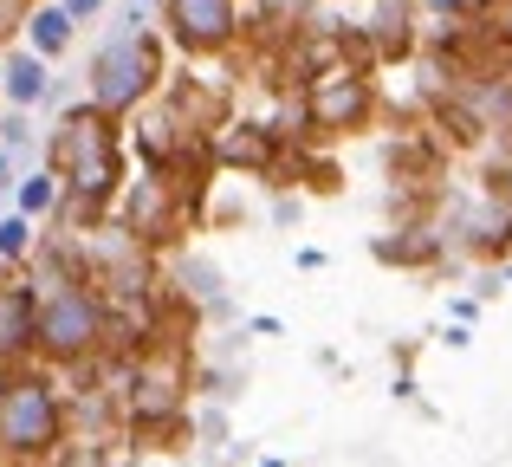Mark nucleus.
<instances>
[{
	"mask_svg": "<svg viewBox=\"0 0 512 467\" xmlns=\"http://www.w3.org/2000/svg\"><path fill=\"white\" fill-rule=\"evenodd\" d=\"M26 247V221H7V228H0V253H20Z\"/></svg>",
	"mask_w": 512,
	"mask_h": 467,
	"instance_id": "9",
	"label": "nucleus"
},
{
	"mask_svg": "<svg viewBox=\"0 0 512 467\" xmlns=\"http://www.w3.org/2000/svg\"><path fill=\"white\" fill-rule=\"evenodd\" d=\"M98 85H91V98L104 104V111H124V104H137L143 91H150V78H156V59H150V46H143L137 33H124L117 46H104L98 52Z\"/></svg>",
	"mask_w": 512,
	"mask_h": 467,
	"instance_id": "2",
	"label": "nucleus"
},
{
	"mask_svg": "<svg viewBox=\"0 0 512 467\" xmlns=\"http://www.w3.org/2000/svg\"><path fill=\"white\" fill-rule=\"evenodd\" d=\"M39 91H46V72H39V59H13V65H7V98H13V104H33Z\"/></svg>",
	"mask_w": 512,
	"mask_h": 467,
	"instance_id": "6",
	"label": "nucleus"
},
{
	"mask_svg": "<svg viewBox=\"0 0 512 467\" xmlns=\"http://www.w3.org/2000/svg\"><path fill=\"white\" fill-rule=\"evenodd\" d=\"M312 117L325 130H344V124H363L370 117V85L357 72H325L312 78Z\"/></svg>",
	"mask_w": 512,
	"mask_h": 467,
	"instance_id": "4",
	"label": "nucleus"
},
{
	"mask_svg": "<svg viewBox=\"0 0 512 467\" xmlns=\"http://www.w3.org/2000/svg\"><path fill=\"white\" fill-rule=\"evenodd\" d=\"M65 39H72V20H65L59 7H52V13H39V20H33V46H39V52H59Z\"/></svg>",
	"mask_w": 512,
	"mask_h": 467,
	"instance_id": "7",
	"label": "nucleus"
},
{
	"mask_svg": "<svg viewBox=\"0 0 512 467\" xmlns=\"http://www.w3.org/2000/svg\"><path fill=\"white\" fill-rule=\"evenodd\" d=\"M59 442V409H52L46 383H7L0 390V448H52Z\"/></svg>",
	"mask_w": 512,
	"mask_h": 467,
	"instance_id": "1",
	"label": "nucleus"
},
{
	"mask_svg": "<svg viewBox=\"0 0 512 467\" xmlns=\"http://www.w3.org/2000/svg\"><path fill=\"white\" fill-rule=\"evenodd\" d=\"M65 7H72V13H98L104 0H65Z\"/></svg>",
	"mask_w": 512,
	"mask_h": 467,
	"instance_id": "10",
	"label": "nucleus"
},
{
	"mask_svg": "<svg viewBox=\"0 0 512 467\" xmlns=\"http://www.w3.org/2000/svg\"><path fill=\"white\" fill-rule=\"evenodd\" d=\"M20 208H26V215L52 208V176H26V189H20Z\"/></svg>",
	"mask_w": 512,
	"mask_h": 467,
	"instance_id": "8",
	"label": "nucleus"
},
{
	"mask_svg": "<svg viewBox=\"0 0 512 467\" xmlns=\"http://www.w3.org/2000/svg\"><path fill=\"white\" fill-rule=\"evenodd\" d=\"M33 331L52 344V351H85V344L98 338V305H91L85 286H59L46 305H39Z\"/></svg>",
	"mask_w": 512,
	"mask_h": 467,
	"instance_id": "3",
	"label": "nucleus"
},
{
	"mask_svg": "<svg viewBox=\"0 0 512 467\" xmlns=\"http://www.w3.org/2000/svg\"><path fill=\"white\" fill-rule=\"evenodd\" d=\"M169 26H175L182 46L208 52L234 33V0H169Z\"/></svg>",
	"mask_w": 512,
	"mask_h": 467,
	"instance_id": "5",
	"label": "nucleus"
},
{
	"mask_svg": "<svg viewBox=\"0 0 512 467\" xmlns=\"http://www.w3.org/2000/svg\"><path fill=\"white\" fill-rule=\"evenodd\" d=\"M0 390H7V377H0Z\"/></svg>",
	"mask_w": 512,
	"mask_h": 467,
	"instance_id": "11",
	"label": "nucleus"
}]
</instances>
